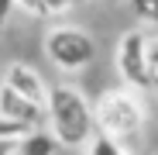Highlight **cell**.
I'll return each mask as SVG.
<instances>
[{"label": "cell", "mask_w": 158, "mask_h": 155, "mask_svg": "<svg viewBox=\"0 0 158 155\" xmlns=\"http://www.w3.org/2000/svg\"><path fill=\"white\" fill-rule=\"evenodd\" d=\"M45 127L62 148H83L86 138L96 131L89 100L76 86H52L45 93Z\"/></svg>", "instance_id": "6da1fadb"}, {"label": "cell", "mask_w": 158, "mask_h": 155, "mask_svg": "<svg viewBox=\"0 0 158 155\" xmlns=\"http://www.w3.org/2000/svg\"><path fill=\"white\" fill-rule=\"evenodd\" d=\"M93 124H96V131L110 135L117 141L138 138L141 127H144V107L134 97V90H127V86L124 90H107L93 103Z\"/></svg>", "instance_id": "7a4b0ae2"}, {"label": "cell", "mask_w": 158, "mask_h": 155, "mask_svg": "<svg viewBox=\"0 0 158 155\" xmlns=\"http://www.w3.org/2000/svg\"><path fill=\"white\" fill-rule=\"evenodd\" d=\"M45 55L52 66H59L65 72H79L96 59V41L89 31L76 28V24H59L45 35Z\"/></svg>", "instance_id": "3957f363"}, {"label": "cell", "mask_w": 158, "mask_h": 155, "mask_svg": "<svg viewBox=\"0 0 158 155\" xmlns=\"http://www.w3.org/2000/svg\"><path fill=\"white\" fill-rule=\"evenodd\" d=\"M114 62H117V72L127 90L148 93V38H144V31H138V28L124 31L114 48Z\"/></svg>", "instance_id": "277c9868"}, {"label": "cell", "mask_w": 158, "mask_h": 155, "mask_svg": "<svg viewBox=\"0 0 158 155\" xmlns=\"http://www.w3.org/2000/svg\"><path fill=\"white\" fill-rule=\"evenodd\" d=\"M0 117L17 121L24 127H45V103L28 100L17 90H10L7 83H0Z\"/></svg>", "instance_id": "5b68a950"}, {"label": "cell", "mask_w": 158, "mask_h": 155, "mask_svg": "<svg viewBox=\"0 0 158 155\" xmlns=\"http://www.w3.org/2000/svg\"><path fill=\"white\" fill-rule=\"evenodd\" d=\"M4 83H7L10 90H17L21 97L45 103L48 86H45V80H41V72H38V69H31L28 62H10V66H7V72H4Z\"/></svg>", "instance_id": "8992f818"}, {"label": "cell", "mask_w": 158, "mask_h": 155, "mask_svg": "<svg viewBox=\"0 0 158 155\" xmlns=\"http://www.w3.org/2000/svg\"><path fill=\"white\" fill-rule=\"evenodd\" d=\"M59 141L52 138V131L45 127H31V131H24L14 145V155H55Z\"/></svg>", "instance_id": "52a82bcc"}, {"label": "cell", "mask_w": 158, "mask_h": 155, "mask_svg": "<svg viewBox=\"0 0 158 155\" xmlns=\"http://www.w3.org/2000/svg\"><path fill=\"white\" fill-rule=\"evenodd\" d=\"M83 152H86V155H127V152H124V141L103 135V131H93V135L86 138Z\"/></svg>", "instance_id": "ba28073f"}, {"label": "cell", "mask_w": 158, "mask_h": 155, "mask_svg": "<svg viewBox=\"0 0 158 155\" xmlns=\"http://www.w3.org/2000/svg\"><path fill=\"white\" fill-rule=\"evenodd\" d=\"M131 14L144 24H158V0H127Z\"/></svg>", "instance_id": "9c48e42d"}, {"label": "cell", "mask_w": 158, "mask_h": 155, "mask_svg": "<svg viewBox=\"0 0 158 155\" xmlns=\"http://www.w3.org/2000/svg\"><path fill=\"white\" fill-rule=\"evenodd\" d=\"M148 90L158 93V38H148Z\"/></svg>", "instance_id": "30bf717a"}, {"label": "cell", "mask_w": 158, "mask_h": 155, "mask_svg": "<svg viewBox=\"0 0 158 155\" xmlns=\"http://www.w3.org/2000/svg\"><path fill=\"white\" fill-rule=\"evenodd\" d=\"M72 7V0H41V17H59Z\"/></svg>", "instance_id": "8fae6325"}, {"label": "cell", "mask_w": 158, "mask_h": 155, "mask_svg": "<svg viewBox=\"0 0 158 155\" xmlns=\"http://www.w3.org/2000/svg\"><path fill=\"white\" fill-rule=\"evenodd\" d=\"M24 131H31V127H24V124H17V121H7V117H0V138H21Z\"/></svg>", "instance_id": "7c38bea8"}, {"label": "cell", "mask_w": 158, "mask_h": 155, "mask_svg": "<svg viewBox=\"0 0 158 155\" xmlns=\"http://www.w3.org/2000/svg\"><path fill=\"white\" fill-rule=\"evenodd\" d=\"M14 7H21V11H28V14H38V17H41V0H14Z\"/></svg>", "instance_id": "4fadbf2b"}, {"label": "cell", "mask_w": 158, "mask_h": 155, "mask_svg": "<svg viewBox=\"0 0 158 155\" xmlns=\"http://www.w3.org/2000/svg\"><path fill=\"white\" fill-rule=\"evenodd\" d=\"M14 138H0V155H14Z\"/></svg>", "instance_id": "5bb4252c"}]
</instances>
